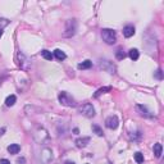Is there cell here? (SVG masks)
I'll list each match as a JSON object with an SVG mask.
<instances>
[{
  "mask_svg": "<svg viewBox=\"0 0 164 164\" xmlns=\"http://www.w3.org/2000/svg\"><path fill=\"white\" fill-rule=\"evenodd\" d=\"M101 37H103V41L108 45H113L117 40V35L115 31H113L110 28H104L101 30Z\"/></svg>",
  "mask_w": 164,
  "mask_h": 164,
  "instance_id": "obj_1",
  "label": "cell"
},
{
  "mask_svg": "<svg viewBox=\"0 0 164 164\" xmlns=\"http://www.w3.org/2000/svg\"><path fill=\"white\" fill-rule=\"evenodd\" d=\"M58 99H59V103L62 105H64V107H76V101L75 99L69 95L68 92H64L62 91L59 94V96H58Z\"/></svg>",
  "mask_w": 164,
  "mask_h": 164,
  "instance_id": "obj_2",
  "label": "cell"
},
{
  "mask_svg": "<svg viewBox=\"0 0 164 164\" xmlns=\"http://www.w3.org/2000/svg\"><path fill=\"white\" fill-rule=\"evenodd\" d=\"M76 31H77L76 19H69V21H67V25H65V30L63 32V36L64 37H72V36H75Z\"/></svg>",
  "mask_w": 164,
  "mask_h": 164,
  "instance_id": "obj_3",
  "label": "cell"
},
{
  "mask_svg": "<svg viewBox=\"0 0 164 164\" xmlns=\"http://www.w3.org/2000/svg\"><path fill=\"white\" fill-rule=\"evenodd\" d=\"M80 113L82 115H85L86 118H92V117L95 115V109H94L92 104L86 103V104L80 107Z\"/></svg>",
  "mask_w": 164,
  "mask_h": 164,
  "instance_id": "obj_4",
  "label": "cell"
},
{
  "mask_svg": "<svg viewBox=\"0 0 164 164\" xmlns=\"http://www.w3.org/2000/svg\"><path fill=\"white\" fill-rule=\"evenodd\" d=\"M119 124V120H118V117L117 115H110L108 117L107 120H105V126H107L109 130H115Z\"/></svg>",
  "mask_w": 164,
  "mask_h": 164,
  "instance_id": "obj_5",
  "label": "cell"
},
{
  "mask_svg": "<svg viewBox=\"0 0 164 164\" xmlns=\"http://www.w3.org/2000/svg\"><path fill=\"white\" fill-rule=\"evenodd\" d=\"M53 159V153L50 149H44L41 151V162L42 163H49Z\"/></svg>",
  "mask_w": 164,
  "mask_h": 164,
  "instance_id": "obj_6",
  "label": "cell"
},
{
  "mask_svg": "<svg viewBox=\"0 0 164 164\" xmlns=\"http://www.w3.org/2000/svg\"><path fill=\"white\" fill-rule=\"evenodd\" d=\"M100 67L103 68V69H105L107 72H109V73H114V71H115V67L109 60H101Z\"/></svg>",
  "mask_w": 164,
  "mask_h": 164,
  "instance_id": "obj_7",
  "label": "cell"
},
{
  "mask_svg": "<svg viewBox=\"0 0 164 164\" xmlns=\"http://www.w3.org/2000/svg\"><path fill=\"white\" fill-rule=\"evenodd\" d=\"M136 109L140 112V114H141L142 117H146V118H150V117H153L150 114V112L147 110V108L146 107H144V105H136Z\"/></svg>",
  "mask_w": 164,
  "mask_h": 164,
  "instance_id": "obj_8",
  "label": "cell"
},
{
  "mask_svg": "<svg viewBox=\"0 0 164 164\" xmlns=\"http://www.w3.org/2000/svg\"><path fill=\"white\" fill-rule=\"evenodd\" d=\"M135 35V27L134 26H126L123 28V36L124 37H132Z\"/></svg>",
  "mask_w": 164,
  "mask_h": 164,
  "instance_id": "obj_9",
  "label": "cell"
},
{
  "mask_svg": "<svg viewBox=\"0 0 164 164\" xmlns=\"http://www.w3.org/2000/svg\"><path fill=\"white\" fill-rule=\"evenodd\" d=\"M90 142V137H82V139H77L76 140V146L77 147H86L87 144Z\"/></svg>",
  "mask_w": 164,
  "mask_h": 164,
  "instance_id": "obj_10",
  "label": "cell"
},
{
  "mask_svg": "<svg viewBox=\"0 0 164 164\" xmlns=\"http://www.w3.org/2000/svg\"><path fill=\"white\" fill-rule=\"evenodd\" d=\"M8 151H9L10 154H18L19 151H21V146H19L18 144H10V145L8 146Z\"/></svg>",
  "mask_w": 164,
  "mask_h": 164,
  "instance_id": "obj_11",
  "label": "cell"
},
{
  "mask_svg": "<svg viewBox=\"0 0 164 164\" xmlns=\"http://www.w3.org/2000/svg\"><path fill=\"white\" fill-rule=\"evenodd\" d=\"M54 57H55L58 60H64L65 58H67L65 53H64V52H62L60 49H55V50H54Z\"/></svg>",
  "mask_w": 164,
  "mask_h": 164,
  "instance_id": "obj_12",
  "label": "cell"
},
{
  "mask_svg": "<svg viewBox=\"0 0 164 164\" xmlns=\"http://www.w3.org/2000/svg\"><path fill=\"white\" fill-rule=\"evenodd\" d=\"M154 155H155V157H157V158H160L162 157V151H163V146H162V144H155V145H154Z\"/></svg>",
  "mask_w": 164,
  "mask_h": 164,
  "instance_id": "obj_13",
  "label": "cell"
},
{
  "mask_svg": "<svg viewBox=\"0 0 164 164\" xmlns=\"http://www.w3.org/2000/svg\"><path fill=\"white\" fill-rule=\"evenodd\" d=\"M109 91H112V87H109V86H107V87H101L94 94V97H99L101 94H105V92H109Z\"/></svg>",
  "mask_w": 164,
  "mask_h": 164,
  "instance_id": "obj_14",
  "label": "cell"
},
{
  "mask_svg": "<svg viewBox=\"0 0 164 164\" xmlns=\"http://www.w3.org/2000/svg\"><path fill=\"white\" fill-rule=\"evenodd\" d=\"M128 55H130V58L132 60H137L140 54H139V50L137 49H131L130 52H128Z\"/></svg>",
  "mask_w": 164,
  "mask_h": 164,
  "instance_id": "obj_15",
  "label": "cell"
},
{
  "mask_svg": "<svg viewBox=\"0 0 164 164\" xmlns=\"http://www.w3.org/2000/svg\"><path fill=\"white\" fill-rule=\"evenodd\" d=\"M15 101H17V97H15V95H10V96L7 97L5 104H7V107H13V105L15 104Z\"/></svg>",
  "mask_w": 164,
  "mask_h": 164,
  "instance_id": "obj_16",
  "label": "cell"
},
{
  "mask_svg": "<svg viewBox=\"0 0 164 164\" xmlns=\"http://www.w3.org/2000/svg\"><path fill=\"white\" fill-rule=\"evenodd\" d=\"M91 65H92V63L90 60H85L78 64V69H89V68H91Z\"/></svg>",
  "mask_w": 164,
  "mask_h": 164,
  "instance_id": "obj_17",
  "label": "cell"
},
{
  "mask_svg": "<svg viewBox=\"0 0 164 164\" xmlns=\"http://www.w3.org/2000/svg\"><path fill=\"white\" fill-rule=\"evenodd\" d=\"M92 132H94L95 135L100 136V137L104 135V134H103V130H101V128H100L99 126H97V124H92Z\"/></svg>",
  "mask_w": 164,
  "mask_h": 164,
  "instance_id": "obj_18",
  "label": "cell"
},
{
  "mask_svg": "<svg viewBox=\"0 0 164 164\" xmlns=\"http://www.w3.org/2000/svg\"><path fill=\"white\" fill-rule=\"evenodd\" d=\"M41 55H42V58H45L46 60H52L53 59V54L49 52V50H42L41 52Z\"/></svg>",
  "mask_w": 164,
  "mask_h": 164,
  "instance_id": "obj_19",
  "label": "cell"
},
{
  "mask_svg": "<svg viewBox=\"0 0 164 164\" xmlns=\"http://www.w3.org/2000/svg\"><path fill=\"white\" fill-rule=\"evenodd\" d=\"M115 58H117L118 60H122V59H124V58H126V54H124L123 50H120V49H119L118 52L115 53Z\"/></svg>",
  "mask_w": 164,
  "mask_h": 164,
  "instance_id": "obj_20",
  "label": "cell"
},
{
  "mask_svg": "<svg viewBox=\"0 0 164 164\" xmlns=\"http://www.w3.org/2000/svg\"><path fill=\"white\" fill-rule=\"evenodd\" d=\"M135 160H136V163H139V164L144 163V155L141 153H136L135 154Z\"/></svg>",
  "mask_w": 164,
  "mask_h": 164,
  "instance_id": "obj_21",
  "label": "cell"
},
{
  "mask_svg": "<svg viewBox=\"0 0 164 164\" xmlns=\"http://www.w3.org/2000/svg\"><path fill=\"white\" fill-rule=\"evenodd\" d=\"M0 164H10V162L8 159H0Z\"/></svg>",
  "mask_w": 164,
  "mask_h": 164,
  "instance_id": "obj_22",
  "label": "cell"
},
{
  "mask_svg": "<svg viewBox=\"0 0 164 164\" xmlns=\"http://www.w3.org/2000/svg\"><path fill=\"white\" fill-rule=\"evenodd\" d=\"M17 163H18V164H25V163H26L25 158H21V159H18V160H17Z\"/></svg>",
  "mask_w": 164,
  "mask_h": 164,
  "instance_id": "obj_23",
  "label": "cell"
},
{
  "mask_svg": "<svg viewBox=\"0 0 164 164\" xmlns=\"http://www.w3.org/2000/svg\"><path fill=\"white\" fill-rule=\"evenodd\" d=\"M157 76H158V78H162V71H160V69H158V73H157Z\"/></svg>",
  "mask_w": 164,
  "mask_h": 164,
  "instance_id": "obj_24",
  "label": "cell"
},
{
  "mask_svg": "<svg viewBox=\"0 0 164 164\" xmlns=\"http://www.w3.org/2000/svg\"><path fill=\"white\" fill-rule=\"evenodd\" d=\"M64 164H75V163H73V162H65Z\"/></svg>",
  "mask_w": 164,
  "mask_h": 164,
  "instance_id": "obj_25",
  "label": "cell"
},
{
  "mask_svg": "<svg viewBox=\"0 0 164 164\" xmlns=\"http://www.w3.org/2000/svg\"><path fill=\"white\" fill-rule=\"evenodd\" d=\"M3 36V31H1V28H0V37Z\"/></svg>",
  "mask_w": 164,
  "mask_h": 164,
  "instance_id": "obj_26",
  "label": "cell"
}]
</instances>
